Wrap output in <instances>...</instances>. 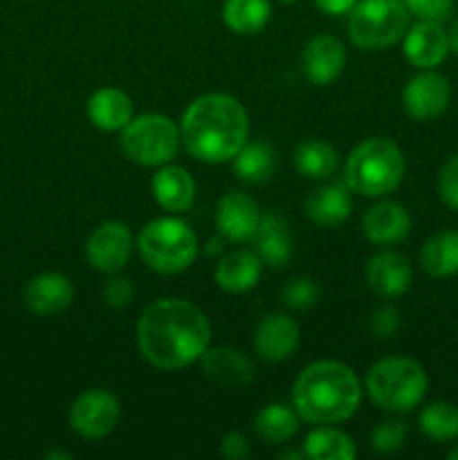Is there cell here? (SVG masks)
I'll use <instances>...</instances> for the list:
<instances>
[{
    "label": "cell",
    "mask_w": 458,
    "mask_h": 460,
    "mask_svg": "<svg viewBox=\"0 0 458 460\" xmlns=\"http://www.w3.org/2000/svg\"><path fill=\"white\" fill-rule=\"evenodd\" d=\"M321 296L317 283L310 277H295L283 286L281 290V304L287 305L290 310H308Z\"/></svg>",
    "instance_id": "cell-33"
},
{
    "label": "cell",
    "mask_w": 458,
    "mask_h": 460,
    "mask_svg": "<svg viewBox=\"0 0 458 460\" xmlns=\"http://www.w3.org/2000/svg\"><path fill=\"white\" fill-rule=\"evenodd\" d=\"M269 0H225L223 21L233 34H259L269 22Z\"/></svg>",
    "instance_id": "cell-28"
},
{
    "label": "cell",
    "mask_w": 458,
    "mask_h": 460,
    "mask_svg": "<svg viewBox=\"0 0 458 460\" xmlns=\"http://www.w3.org/2000/svg\"><path fill=\"white\" fill-rule=\"evenodd\" d=\"M456 0H404L409 13L418 21H445L452 13Z\"/></svg>",
    "instance_id": "cell-36"
},
{
    "label": "cell",
    "mask_w": 458,
    "mask_h": 460,
    "mask_svg": "<svg viewBox=\"0 0 458 460\" xmlns=\"http://www.w3.org/2000/svg\"><path fill=\"white\" fill-rule=\"evenodd\" d=\"M402 52L418 70H436L449 54L447 30L438 21H418L404 31Z\"/></svg>",
    "instance_id": "cell-12"
},
{
    "label": "cell",
    "mask_w": 458,
    "mask_h": 460,
    "mask_svg": "<svg viewBox=\"0 0 458 460\" xmlns=\"http://www.w3.org/2000/svg\"><path fill=\"white\" fill-rule=\"evenodd\" d=\"M202 371L214 385L223 389H241L254 382L256 367L242 350L232 346H214L207 349L200 358Z\"/></svg>",
    "instance_id": "cell-14"
},
{
    "label": "cell",
    "mask_w": 458,
    "mask_h": 460,
    "mask_svg": "<svg viewBox=\"0 0 458 460\" xmlns=\"http://www.w3.org/2000/svg\"><path fill=\"white\" fill-rule=\"evenodd\" d=\"M409 30L404 0H357L348 13V34L357 48L386 49Z\"/></svg>",
    "instance_id": "cell-7"
},
{
    "label": "cell",
    "mask_w": 458,
    "mask_h": 460,
    "mask_svg": "<svg viewBox=\"0 0 458 460\" xmlns=\"http://www.w3.org/2000/svg\"><path fill=\"white\" fill-rule=\"evenodd\" d=\"M427 373L411 358H384L368 371V398L391 413H407L425 400Z\"/></svg>",
    "instance_id": "cell-5"
},
{
    "label": "cell",
    "mask_w": 458,
    "mask_h": 460,
    "mask_svg": "<svg viewBox=\"0 0 458 460\" xmlns=\"http://www.w3.org/2000/svg\"><path fill=\"white\" fill-rule=\"evenodd\" d=\"M121 416V404L110 391L90 389L70 407V427L81 438L97 440L110 434Z\"/></svg>",
    "instance_id": "cell-9"
},
{
    "label": "cell",
    "mask_w": 458,
    "mask_h": 460,
    "mask_svg": "<svg viewBox=\"0 0 458 460\" xmlns=\"http://www.w3.org/2000/svg\"><path fill=\"white\" fill-rule=\"evenodd\" d=\"M137 247L144 263L162 274L184 272L198 256L196 234L178 218H155L144 225Z\"/></svg>",
    "instance_id": "cell-6"
},
{
    "label": "cell",
    "mask_w": 458,
    "mask_h": 460,
    "mask_svg": "<svg viewBox=\"0 0 458 460\" xmlns=\"http://www.w3.org/2000/svg\"><path fill=\"white\" fill-rule=\"evenodd\" d=\"M305 456L313 460H353L357 456V447L353 440L339 429L319 427L310 431L304 445Z\"/></svg>",
    "instance_id": "cell-30"
},
{
    "label": "cell",
    "mask_w": 458,
    "mask_h": 460,
    "mask_svg": "<svg viewBox=\"0 0 458 460\" xmlns=\"http://www.w3.org/2000/svg\"><path fill=\"white\" fill-rule=\"evenodd\" d=\"M447 39H449V52H454L458 57V18L447 30Z\"/></svg>",
    "instance_id": "cell-40"
},
{
    "label": "cell",
    "mask_w": 458,
    "mask_h": 460,
    "mask_svg": "<svg viewBox=\"0 0 458 460\" xmlns=\"http://www.w3.org/2000/svg\"><path fill=\"white\" fill-rule=\"evenodd\" d=\"M130 252H133V234L128 225L119 220H108L94 227L85 243V256L90 265L106 274L119 272L128 263Z\"/></svg>",
    "instance_id": "cell-11"
},
{
    "label": "cell",
    "mask_w": 458,
    "mask_h": 460,
    "mask_svg": "<svg viewBox=\"0 0 458 460\" xmlns=\"http://www.w3.org/2000/svg\"><path fill=\"white\" fill-rule=\"evenodd\" d=\"M180 135L196 160L223 164L236 157L250 137V117L236 97L209 93L189 103L180 121Z\"/></svg>",
    "instance_id": "cell-2"
},
{
    "label": "cell",
    "mask_w": 458,
    "mask_h": 460,
    "mask_svg": "<svg viewBox=\"0 0 458 460\" xmlns=\"http://www.w3.org/2000/svg\"><path fill=\"white\" fill-rule=\"evenodd\" d=\"M254 252L263 265L269 268H283L292 259V234L290 227L277 214L260 216L256 232L251 234Z\"/></svg>",
    "instance_id": "cell-22"
},
{
    "label": "cell",
    "mask_w": 458,
    "mask_h": 460,
    "mask_svg": "<svg viewBox=\"0 0 458 460\" xmlns=\"http://www.w3.org/2000/svg\"><path fill=\"white\" fill-rule=\"evenodd\" d=\"M404 153L386 137H371L353 148L346 162V187L359 196L380 198L395 191L404 178Z\"/></svg>",
    "instance_id": "cell-4"
},
{
    "label": "cell",
    "mask_w": 458,
    "mask_h": 460,
    "mask_svg": "<svg viewBox=\"0 0 458 460\" xmlns=\"http://www.w3.org/2000/svg\"><path fill=\"white\" fill-rule=\"evenodd\" d=\"M350 211H353L350 189L339 182L317 187L314 191H310L308 200H305V214L319 227L330 229L346 223Z\"/></svg>",
    "instance_id": "cell-21"
},
{
    "label": "cell",
    "mask_w": 458,
    "mask_h": 460,
    "mask_svg": "<svg viewBox=\"0 0 458 460\" xmlns=\"http://www.w3.org/2000/svg\"><path fill=\"white\" fill-rule=\"evenodd\" d=\"M25 305L39 317H54L70 308L75 299V286L61 272H43L30 279L22 292Z\"/></svg>",
    "instance_id": "cell-15"
},
{
    "label": "cell",
    "mask_w": 458,
    "mask_h": 460,
    "mask_svg": "<svg viewBox=\"0 0 458 460\" xmlns=\"http://www.w3.org/2000/svg\"><path fill=\"white\" fill-rule=\"evenodd\" d=\"M411 216L400 202L386 200L366 209L362 218V232L373 245H395L409 236Z\"/></svg>",
    "instance_id": "cell-18"
},
{
    "label": "cell",
    "mask_w": 458,
    "mask_h": 460,
    "mask_svg": "<svg viewBox=\"0 0 458 460\" xmlns=\"http://www.w3.org/2000/svg\"><path fill=\"white\" fill-rule=\"evenodd\" d=\"M254 431L269 445L287 443L299 431V413L287 404H268L254 418Z\"/></svg>",
    "instance_id": "cell-27"
},
{
    "label": "cell",
    "mask_w": 458,
    "mask_h": 460,
    "mask_svg": "<svg viewBox=\"0 0 458 460\" xmlns=\"http://www.w3.org/2000/svg\"><path fill=\"white\" fill-rule=\"evenodd\" d=\"M292 402L305 422L337 425L359 409L362 386L346 364L323 359L301 371L292 386Z\"/></svg>",
    "instance_id": "cell-3"
},
{
    "label": "cell",
    "mask_w": 458,
    "mask_h": 460,
    "mask_svg": "<svg viewBox=\"0 0 458 460\" xmlns=\"http://www.w3.org/2000/svg\"><path fill=\"white\" fill-rule=\"evenodd\" d=\"M366 283L375 295L400 296L411 286V265L398 252H382L368 259Z\"/></svg>",
    "instance_id": "cell-19"
},
{
    "label": "cell",
    "mask_w": 458,
    "mask_h": 460,
    "mask_svg": "<svg viewBox=\"0 0 458 460\" xmlns=\"http://www.w3.org/2000/svg\"><path fill=\"white\" fill-rule=\"evenodd\" d=\"M420 431L434 443H452L458 438V407L447 400L427 404L420 413Z\"/></svg>",
    "instance_id": "cell-31"
},
{
    "label": "cell",
    "mask_w": 458,
    "mask_h": 460,
    "mask_svg": "<svg viewBox=\"0 0 458 460\" xmlns=\"http://www.w3.org/2000/svg\"><path fill=\"white\" fill-rule=\"evenodd\" d=\"M339 157L337 151L323 139H305L295 151V169L304 178L326 180L335 173Z\"/></svg>",
    "instance_id": "cell-29"
},
{
    "label": "cell",
    "mask_w": 458,
    "mask_h": 460,
    "mask_svg": "<svg viewBox=\"0 0 458 460\" xmlns=\"http://www.w3.org/2000/svg\"><path fill=\"white\" fill-rule=\"evenodd\" d=\"M101 296L110 308L124 310L133 304L135 288L128 277H110L106 283H103Z\"/></svg>",
    "instance_id": "cell-35"
},
{
    "label": "cell",
    "mask_w": 458,
    "mask_h": 460,
    "mask_svg": "<svg viewBox=\"0 0 458 460\" xmlns=\"http://www.w3.org/2000/svg\"><path fill=\"white\" fill-rule=\"evenodd\" d=\"M357 0H314L319 9L328 16H344V13H350V9L355 7Z\"/></svg>",
    "instance_id": "cell-39"
},
{
    "label": "cell",
    "mask_w": 458,
    "mask_h": 460,
    "mask_svg": "<svg viewBox=\"0 0 458 460\" xmlns=\"http://www.w3.org/2000/svg\"><path fill=\"white\" fill-rule=\"evenodd\" d=\"M88 117L99 130H121L133 119V102L119 88H101L90 94Z\"/></svg>",
    "instance_id": "cell-24"
},
{
    "label": "cell",
    "mask_w": 458,
    "mask_h": 460,
    "mask_svg": "<svg viewBox=\"0 0 458 460\" xmlns=\"http://www.w3.org/2000/svg\"><path fill=\"white\" fill-rule=\"evenodd\" d=\"M220 452L229 460H242L250 456V443H247L241 431H229V434H225L223 443H220Z\"/></svg>",
    "instance_id": "cell-38"
},
{
    "label": "cell",
    "mask_w": 458,
    "mask_h": 460,
    "mask_svg": "<svg viewBox=\"0 0 458 460\" xmlns=\"http://www.w3.org/2000/svg\"><path fill=\"white\" fill-rule=\"evenodd\" d=\"M153 198L162 209L171 214H182L196 200V182L182 166L164 164L151 180Z\"/></svg>",
    "instance_id": "cell-20"
},
{
    "label": "cell",
    "mask_w": 458,
    "mask_h": 460,
    "mask_svg": "<svg viewBox=\"0 0 458 460\" xmlns=\"http://www.w3.org/2000/svg\"><path fill=\"white\" fill-rule=\"evenodd\" d=\"M438 196L449 209L458 211V153L449 157L438 173Z\"/></svg>",
    "instance_id": "cell-34"
},
{
    "label": "cell",
    "mask_w": 458,
    "mask_h": 460,
    "mask_svg": "<svg viewBox=\"0 0 458 460\" xmlns=\"http://www.w3.org/2000/svg\"><path fill=\"white\" fill-rule=\"evenodd\" d=\"M449 460H458V445L452 449V452H449Z\"/></svg>",
    "instance_id": "cell-43"
},
{
    "label": "cell",
    "mask_w": 458,
    "mask_h": 460,
    "mask_svg": "<svg viewBox=\"0 0 458 460\" xmlns=\"http://www.w3.org/2000/svg\"><path fill=\"white\" fill-rule=\"evenodd\" d=\"M301 341L299 326L283 313H272L260 319L254 332V349L268 362H283L296 350Z\"/></svg>",
    "instance_id": "cell-16"
},
{
    "label": "cell",
    "mask_w": 458,
    "mask_h": 460,
    "mask_svg": "<svg viewBox=\"0 0 458 460\" xmlns=\"http://www.w3.org/2000/svg\"><path fill=\"white\" fill-rule=\"evenodd\" d=\"M220 250H223V236H220V238H214V241H207L205 254L216 256V254H218Z\"/></svg>",
    "instance_id": "cell-41"
},
{
    "label": "cell",
    "mask_w": 458,
    "mask_h": 460,
    "mask_svg": "<svg viewBox=\"0 0 458 460\" xmlns=\"http://www.w3.org/2000/svg\"><path fill=\"white\" fill-rule=\"evenodd\" d=\"M260 223V209L250 193L227 191L216 207V227L225 241L242 243L251 238Z\"/></svg>",
    "instance_id": "cell-13"
},
{
    "label": "cell",
    "mask_w": 458,
    "mask_h": 460,
    "mask_svg": "<svg viewBox=\"0 0 458 460\" xmlns=\"http://www.w3.org/2000/svg\"><path fill=\"white\" fill-rule=\"evenodd\" d=\"M180 128L166 115L144 112L121 128V151L142 166H164L178 155Z\"/></svg>",
    "instance_id": "cell-8"
},
{
    "label": "cell",
    "mask_w": 458,
    "mask_h": 460,
    "mask_svg": "<svg viewBox=\"0 0 458 460\" xmlns=\"http://www.w3.org/2000/svg\"><path fill=\"white\" fill-rule=\"evenodd\" d=\"M304 72L314 85H328L344 72L346 48L330 34L314 36L304 49Z\"/></svg>",
    "instance_id": "cell-17"
},
{
    "label": "cell",
    "mask_w": 458,
    "mask_h": 460,
    "mask_svg": "<svg viewBox=\"0 0 458 460\" xmlns=\"http://www.w3.org/2000/svg\"><path fill=\"white\" fill-rule=\"evenodd\" d=\"M400 328V313L395 305H380L371 314V332L377 340H389L398 332Z\"/></svg>",
    "instance_id": "cell-37"
},
{
    "label": "cell",
    "mask_w": 458,
    "mask_h": 460,
    "mask_svg": "<svg viewBox=\"0 0 458 460\" xmlns=\"http://www.w3.org/2000/svg\"><path fill=\"white\" fill-rule=\"evenodd\" d=\"M420 265L431 279H449L458 274V232L443 229L431 234L420 250Z\"/></svg>",
    "instance_id": "cell-25"
},
{
    "label": "cell",
    "mask_w": 458,
    "mask_h": 460,
    "mask_svg": "<svg viewBox=\"0 0 458 460\" xmlns=\"http://www.w3.org/2000/svg\"><path fill=\"white\" fill-rule=\"evenodd\" d=\"M281 3H299V0H281Z\"/></svg>",
    "instance_id": "cell-44"
},
{
    "label": "cell",
    "mask_w": 458,
    "mask_h": 460,
    "mask_svg": "<svg viewBox=\"0 0 458 460\" xmlns=\"http://www.w3.org/2000/svg\"><path fill=\"white\" fill-rule=\"evenodd\" d=\"M260 272H263V261L259 259L256 252L233 250L225 254L216 265V283L225 292L241 295L259 283Z\"/></svg>",
    "instance_id": "cell-23"
},
{
    "label": "cell",
    "mask_w": 458,
    "mask_h": 460,
    "mask_svg": "<svg viewBox=\"0 0 458 460\" xmlns=\"http://www.w3.org/2000/svg\"><path fill=\"white\" fill-rule=\"evenodd\" d=\"M409 436L407 422L400 418H386L377 422L371 431V447L380 454H395L404 447V440Z\"/></svg>",
    "instance_id": "cell-32"
},
{
    "label": "cell",
    "mask_w": 458,
    "mask_h": 460,
    "mask_svg": "<svg viewBox=\"0 0 458 460\" xmlns=\"http://www.w3.org/2000/svg\"><path fill=\"white\" fill-rule=\"evenodd\" d=\"M211 326L198 305L162 299L148 305L137 322V346L144 359L162 371H180L202 358Z\"/></svg>",
    "instance_id": "cell-1"
},
{
    "label": "cell",
    "mask_w": 458,
    "mask_h": 460,
    "mask_svg": "<svg viewBox=\"0 0 458 460\" xmlns=\"http://www.w3.org/2000/svg\"><path fill=\"white\" fill-rule=\"evenodd\" d=\"M277 169V153L268 142H245L233 157V173L247 184L268 182Z\"/></svg>",
    "instance_id": "cell-26"
},
{
    "label": "cell",
    "mask_w": 458,
    "mask_h": 460,
    "mask_svg": "<svg viewBox=\"0 0 458 460\" xmlns=\"http://www.w3.org/2000/svg\"><path fill=\"white\" fill-rule=\"evenodd\" d=\"M278 458H281V460H287V458L304 460L305 458V452H301V449H286V452L278 454Z\"/></svg>",
    "instance_id": "cell-42"
},
{
    "label": "cell",
    "mask_w": 458,
    "mask_h": 460,
    "mask_svg": "<svg viewBox=\"0 0 458 460\" xmlns=\"http://www.w3.org/2000/svg\"><path fill=\"white\" fill-rule=\"evenodd\" d=\"M404 111L418 121H434L443 115L452 102V85L447 76L434 70H422L411 76L402 93Z\"/></svg>",
    "instance_id": "cell-10"
}]
</instances>
